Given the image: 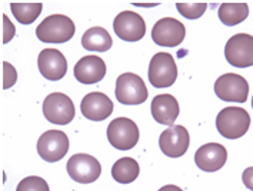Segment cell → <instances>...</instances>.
<instances>
[{
    "mask_svg": "<svg viewBox=\"0 0 253 191\" xmlns=\"http://www.w3.org/2000/svg\"><path fill=\"white\" fill-rule=\"evenodd\" d=\"M75 23L70 17L65 14H52L47 16L38 29H36V36L43 43H53L60 44L66 43L75 36Z\"/></svg>",
    "mask_w": 253,
    "mask_h": 191,
    "instance_id": "1",
    "label": "cell"
},
{
    "mask_svg": "<svg viewBox=\"0 0 253 191\" xmlns=\"http://www.w3.org/2000/svg\"><path fill=\"white\" fill-rule=\"evenodd\" d=\"M251 127V116L242 107H226L219 111L216 117V128L219 134L229 138L236 140L243 137Z\"/></svg>",
    "mask_w": 253,
    "mask_h": 191,
    "instance_id": "2",
    "label": "cell"
},
{
    "mask_svg": "<svg viewBox=\"0 0 253 191\" xmlns=\"http://www.w3.org/2000/svg\"><path fill=\"white\" fill-rule=\"evenodd\" d=\"M116 100L126 106H137L147 100V89L140 76L134 73H123L116 80Z\"/></svg>",
    "mask_w": 253,
    "mask_h": 191,
    "instance_id": "3",
    "label": "cell"
},
{
    "mask_svg": "<svg viewBox=\"0 0 253 191\" xmlns=\"http://www.w3.org/2000/svg\"><path fill=\"white\" fill-rule=\"evenodd\" d=\"M139 127L127 117H118L107 127V140L118 150H130L139 141Z\"/></svg>",
    "mask_w": 253,
    "mask_h": 191,
    "instance_id": "4",
    "label": "cell"
},
{
    "mask_svg": "<svg viewBox=\"0 0 253 191\" xmlns=\"http://www.w3.org/2000/svg\"><path fill=\"white\" fill-rule=\"evenodd\" d=\"M149 82L156 89H166L173 86L177 79V66L173 56L169 53H156L149 64Z\"/></svg>",
    "mask_w": 253,
    "mask_h": 191,
    "instance_id": "5",
    "label": "cell"
},
{
    "mask_svg": "<svg viewBox=\"0 0 253 191\" xmlns=\"http://www.w3.org/2000/svg\"><path fill=\"white\" fill-rule=\"evenodd\" d=\"M225 57L233 67H251L253 66V36L238 33L227 40L225 46Z\"/></svg>",
    "mask_w": 253,
    "mask_h": 191,
    "instance_id": "6",
    "label": "cell"
},
{
    "mask_svg": "<svg viewBox=\"0 0 253 191\" xmlns=\"http://www.w3.org/2000/svg\"><path fill=\"white\" fill-rule=\"evenodd\" d=\"M43 114L49 123L65 126L75 119V104L65 93H52L43 101Z\"/></svg>",
    "mask_w": 253,
    "mask_h": 191,
    "instance_id": "7",
    "label": "cell"
},
{
    "mask_svg": "<svg viewBox=\"0 0 253 191\" xmlns=\"http://www.w3.org/2000/svg\"><path fill=\"white\" fill-rule=\"evenodd\" d=\"M66 167L70 178L80 184H90L102 174V165L97 161V159L83 153L72 156Z\"/></svg>",
    "mask_w": 253,
    "mask_h": 191,
    "instance_id": "8",
    "label": "cell"
},
{
    "mask_svg": "<svg viewBox=\"0 0 253 191\" xmlns=\"http://www.w3.org/2000/svg\"><path fill=\"white\" fill-rule=\"evenodd\" d=\"M214 93L223 101L245 103L249 96V83L235 73H226L214 82Z\"/></svg>",
    "mask_w": 253,
    "mask_h": 191,
    "instance_id": "9",
    "label": "cell"
},
{
    "mask_svg": "<svg viewBox=\"0 0 253 191\" xmlns=\"http://www.w3.org/2000/svg\"><path fill=\"white\" fill-rule=\"evenodd\" d=\"M69 151V138L60 130H47L38 140V153L47 163L62 160Z\"/></svg>",
    "mask_w": 253,
    "mask_h": 191,
    "instance_id": "10",
    "label": "cell"
},
{
    "mask_svg": "<svg viewBox=\"0 0 253 191\" xmlns=\"http://www.w3.org/2000/svg\"><path fill=\"white\" fill-rule=\"evenodd\" d=\"M186 28L182 22L173 17H163L152 29V39L163 47H174L185 40Z\"/></svg>",
    "mask_w": 253,
    "mask_h": 191,
    "instance_id": "11",
    "label": "cell"
},
{
    "mask_svg": "<svg viewBox=\"0 0 253 191\" xmlns=\"http://www.w3.org/2000/svg\"><path fill=\"white\" fill-rule=\"evenodd\" d=\"M113 30L122 40L137 41L143 39L146 33V23L139 13L132 10H125L115 17Z\"/></svg>",
    "mask_w": 253,
    "mask_h": 191,
    "instance_id": "12",
    "label": "cell"
},
{
    "mask_svg": "<svg viewBox=\"0 0 253 191\" xmlns=\"http://www.w3.org/2000/svg\"><path fill=\"white\" fill-rule=\"evenodd\" d=\"M190 137L189 131L183 126H170L159 137V147L166 157L179 159L185 156L189 149Z\"/></svg>",
    "mask_w": 253,
    "mask_h": 191,
    "instance_id": "13",
    "label": "cell"
},
{
    "mask_svg": "<svg viewBox=\"0 0 253 191\" xmlns=\"http://www.w3.org/2000/svg\"><path fill=\"white\" fill-rule=\"evenodd\" d=\"M40 74L50 80L57 82L65 77L67 71V60L65 55L56 49H44L42 50L38 59Z\"/></svg>",
    "mask_w": 253,
    "mask_h": 191,
    "instance_id": "14",
    "label": "cell"
},
{
    "mask_svg": "<svg viewBox=\"0 0 253 191\" xmlns=\"http://www.w3.org/2000/svg\"><path fill=\"white\" fill-rule=\"evenodd\" d=\"M227 161V150L219 143H208L195 153V163L202 171L214 173Z\"/></svg>",
    "mask_w": 253,
    "mask_h": 191,
    "instance_id": "15",
    "label": "cell"
},
{
    "mask_svg": "<svg viewBox=\"0 0 253 191\" xmlns=\"http://www.w3.org/2000/svg\"><path fill=\"white\" fill-rule=\"evenodd\" d=\"M82 114L92 122H102L113 113V103L105 93L93 92L83 97L80 101Z\"/></svg>",
    "mask_w": 253,
    "mask_h": 191,
    "instance_id": "16",
    "label": "cell"
},
{
    "mask_svg": "<svg viewBox=\"0 0 253 191\" xmlns=\"http://www.w3.org/2000/svg\"><path fill=\"white\" fill-rule=\"evenodd\" d=\"M73 73L82 84H94L102 82L106 76V64L99 56H84L76 63Z\"/></svg>",
    "mask_w": 253,
    "mask_h": 191,
    "instance_id": "17",
    "label": "cell"
},
{
    "mask_svg": "<svg viewBox=\"0 0 253 191\" xmlns=\"http://www.w3.org/2000/svg\"><path fill=\"white\" fill-rule=\"evenodd\" d=\"M179 111V103L172 95H159L152 100V116L156 123L173 126Z\"/></svg>",
    "mask_w": 253,
    "mask_h": 191,
    "instance_id": "18",
    "label": "cell"
},
{
    "mask_svg": "<svg viewBox=\"0 0 253 191\" xmlns=\"http://www.w3.org/2000/svg\"><path fill=\"white\" fill-rule=\"evenodd\" d=\"M80 41H82L83 49H86L89 52H99V53L107 52L113 44L109 32L106 29L99 28V26L86 30Z\"/></svg>",
    "mask_w": 253,
    "mask_h": 191,
    "instance_id": "19",
    "label": "cell"
},
{
    "mask_svg": "<svg viewBox=\"0 0 253 191\" xmlns=\"http://www.w3.org/2000/svg\"><path fill=\"white\" fill-rule=\"evenodd\" d=\"M217 16L225 26H236L248 19L249 6L246 3H222Z\"/></svg>",
    "mask_w": 253,
    "mask_h": 191,
    "instance_id": "20",
    "label": "cell"
},
{
    "mask_svg": "<svg viewBox=\"0 0 253 191\" xmlns=\"http://www.w3.org/2000/svg\"><path fill=\"white\" fill-rule=\"evenodd\" d=\"M140 167L139 163L132 157H122L112 167V177L120 184L133 183L139 177Z\"/></svg>",
    "mask_w": 253,
    "mask_h": 191,
    "instance_id": "21",
    "label": "cell"
},
{
    "mask_svg": "<svg viewBox=\"0 0 253 191\" xmlns=\"http://www.w3.org/2000/svg\"><path fill=\"white\" fill-rule=\"evenodd\" d=\"M42 3H12L10 10L22 25H32L42 13Z\"/></svg>",
    "mask_w": 253,
    "mask_h": 191,
    "instance_id": "22",
    "label": "cell"
},
{
    "mask_svg": "<svg viewBox=\"0 0 253 191\" xmlns=\"http://www.w3.org/2000/svg\"><path fill=\"white\" fill-rule=\"evenodd\" d=\"M176 7L179 10V13L182 14L183 17H186L189 20H196L203 16V13L206 12L208 9V4L206 3H196V1H179L176 3Z\"/></svg>",
    "mask_w": 253,
    "mask_h": 191,
    "instance_id": "23",
    "label": "cell"
},
{
    "mask_svg": "<svg viewBox=\"0 0 253 191\" xmlns=\"http://www.w3.org/2000/svg\"><path fill=\"white\" fill-rule=\"evenodd\" d=\"M16 191H50L47 181L38 176H30L23 178L19 186L16 187Z\"/></svg>",
    "mask_w": 253,
    "mask_h": 191,
    "instance_id": "24",
    "label": "cell"
},
{
    "mask_svg": "<svg viewBox=\"0 0 253 191\" xmlns=\"http://www.w3.org/2000/svg\"><path fill=\"white\" fill-rule=\"evenodd\" d=\"M3 68H4V84H3V87L4 89H9L10 86H13L14 83H16L17 73H16L14 67H12L7 62L3 63Z\"/></svg>",
    "mask_w": 253,
    "mask_h": 191,
    "instance_id": "25",
    "label": "cell"
},
{
    "mask_svg": "<svg viewBox=\"0 0 253 191\" xmlns=\"http://www.w3.org/2000/svg\"><path fill=\"white\" fill-rule=\"evenodd\" d=\"M3 20H4V43H7L14 36V26L9 22L6 14H3Z\"/></svg>",
    "mask_w": 253,
    "mask_h": 191,
    "instance_id": "26",
    "label": "cell"
},
{
    "mask_svg": "<svg viewBox=\"0 0 253 191\" xmlns=\"http://www.w3.org/2000/svg\"><path fill=\"white\" fill-rule=\"evenodd\" d=\"M242 180H243V184L253 191V167H249L243 171L242 174Z\"/></svg>",
    "mask_w": 253,
    "mask_h": 191,
    "instance_id": "27",
    "label": "cell"
},
{
    "mask_svg": "<svg viewBox=\"0 0 253 191\" xmlns=\"http://www.w3.org/2000/svg\"><path fill=\"white\" fill-rule=\"evenodd\" d=\"M159 191H183L180 187L173 186V184H169V186H163Z\"/></svg>",
    "mask_w": 253,
    "mask_h": 191,
    "instance_id": "28",
    "label": "cell"
},
{
    "mask_svg": "<svg viewBox=\"0 0 253 191\" xmlns=\"http://www.w3.org/2000/svg\"><path fill=\"white\" fill-rule=\"evenodd\" d=\"M252 109H253V97H252Z\"/></svg>",
    "mask_w": 253,
    "mask_h": 191,
    "instance_id": "29",
    "label": "cell"
}]
</instances>
